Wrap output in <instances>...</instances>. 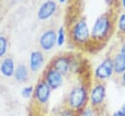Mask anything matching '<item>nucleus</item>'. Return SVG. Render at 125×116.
Returning <instances> with one entry per match:
<instances>
[{"instance_id":"nucleus-1","label":"nucleus","mask_w":125,"mask_h":116,"mask_svg":"<svg viewBox=\"0 0 125 116\" xmlns=\"http://www.w3.org/2000/svg\"><path fill=\"white\" fill-rule=\"evenodd\" d=\"M89 100L88 91L84 86H76L71 89L65 100V107L82 113Z\"/></svg>"},{"instance_id":"nucleus-2","label":"nucleus","mask_w":125,"mask_h":116,"mask_svg":"<svg viewBox=\"0 0 125 116\" xmlns=\"http://www.w3.org/2000/svg\"><path fill=\"white\" fill-rule=\"evenodd\" d=\"M112 21L108 14H104L99 17L93 26L91 36L95 41H103L108 37L111 32Z\"/></svg>"},{"instance_id":"nucleus-3","label":"nucleus","mask_w":125,"mask_h":116,"mask_svg":"<svg viewBox=\"0 0 125 116\" xmlns=\"http://www.w3.org/2000/svg\"><path fill=\"white\" fill-rule=\"evenodd\" d=\"M72 41L78 45H84L89 41L90 32L85 20H79L71 29Z\"/></svg>"},{"instance_id":"nucleus-4","label":"nucleus","mask_w":125,"mask_h":116,"mask_svg":"<svg viewBox=\"0 0 125 116\" xmlns=\"http://www.w3.org/2000/svg\"><path fill=\"white\" fill-rule=\"evenodd\" d=\"M105 87L102 82H98L92 88L91 93L89 95V103L91 107L95 110L101 108L105 99Z\"/></svg>"},{"instance_id":"nucleus-5","label":"nucleus","mask_w":125,"mask_h":116,"mask_svg":"<svg viewBox=\"0 0 125 116\" xmlns=\"http://www.w3.org/2000/svg\"><path fill=\"white\" fill-rule=\"evenodd\" d=\"M113 73V59L111 58H106L97 66L95 70V78L99 81H104L110 78Z\"/></svg>"},{"instance_id":"nucleus-6","label":"nucleus","mask_w":125,"mask_h":116,"mask_svg":"<svg viewBox=\"0 0 125 116\" xmlns=\"http://www.w3.org/2000/svg\"><path fill=\"white\" fill-rule=\"evenodd\" d=\"M51 88L48 86V84L41 79L36 84L34 91H33V98L36 100L37 103L43 105L46 104L49 100L50 95H51Z\"/></svg>"},{"instance_id":"nucleus-7","label":"nucleus","mask_w":125,"mask_h":116,"mask_svg":"<svg viewBox=\"0 0 125 116\" xmlns=\"http://www.w3.org/2000/svg\"><path fill=\"white\" fill-rule=\"evenodd\" d=\"M43 80L48 84V86L51 88V90H56V89L60 88L63 81L62 75L59 71H57L56 69L51 67L50 65L48 66V68L46 69V71L43 75Z\"/></svg>"},{"instance_id":"nucleus-8","label":"nucleus","mask_w":125,"mask_h":116,"mask_svg":"<svg viewBox=\"0 0 125 116\" xmlns=\"http://www.w3.org/2000/svg\"><path fill=\"white\" fill-rule=\"evenodd\" d=\"M51 67L59 71L62 76L66 75L68 71L71 68V61L70 59L65 56H59L56 58L53 59V61L50 64Z\"/></svg>"},{"instance_id":"nucleus-9","label":"nucleus","mask_w":125,"mask_h":116,"mask_svg":"<svg viewBox=\"0 0 125 116\" xmlns=\"http://www.w3.org/2000/svg\"><path fill=\"white\" fill-rule=\"evenodd\" d=\"M56 42H57V33L53 29L46 30L45 32H43V34L39 38L40 46L45 51L52 50L53 47L55 46Z\"/></svg>"},{"instance_id":"nucleus-10","label":"nucleus","mask_w":125,"mask_h":116,"mask_svg":"<svg viewBox=\"0 0 125 116\" xmlns=\"http://www.w3.org/2000/svg\"><path fill=\"white\" fill-rule=\"evenodd\" d=\"M57 10V4L53 0H48L44 2L38 9L37 12V17L39 19H49Z\"/></svg>"},{"instance_id":"nucleus-11","label":"nucleus","mask_w":125,"mask_h":116,"mask_svg":"<svg viewBox=\"0 0 125 116\" xmlns=\"http://www.w3.org/2000/svg\"><path fill=\"white\" fill-rule=\"evenodd\" d=\"M44 63V57L40 51H34L30 54V58H29V67L31 71L36 72L38 71L41 66Z\"/></svg>"},{"instance_id":"nucleus-12","label":"nucleus","mask_w":125,"mask_h":116,"mask_svg":"<svg viewBox=\"0 0 125 116\" xmlns=\"http://www.w3.org/2000/svg\"><path fill=\"white\" fill-rule=\"evenodd\" d=\"M1 73L6 77H11L15 73V63L11 58H6L0 66Z\"/></svg>"},{"instance_id":"nucleus-13","label":"nucleus","mask_w":125,"mask_h":116,"mask_svg":"<svg viewBox=\"0 0 125 116\" xmlns=\"http://www.w3.org/2000/svg\"><path fill=\"white\" fill-rule=\"evenodd\" d=\"M113 68L116 75H121L125 72V57L118 53L113 58Z\"/></svg>"},{"instance_id":"nucleus-14","label":"nucleus","mask_w":125,"mask_h":116,"mask_svg":"<svg viewBox=\"0 0 125 116\" xmlns=\"http://www.w3.org/2000/svg\"><path fill=\"white\" fill-rule=\"evenodd\" d=\"M14 76L18 82H25L28 80V77H29L28 69L24 64H19L15 70Z\"/></svg>"},{"instance_id":"nucleus-15","label":"nucleus","mask_w":125,"mask_h":116,"mask_svg":"<svg viewBox=\"0 0 125 116\" xmlns=\"http://www.w3.org/2000/svg\"><path fill=\"white\" fill-rule=\"evenodd\" d=\"M59 116H81V113L64 106V108L60 112Z\"/></svg>"},{"instance_id":"nucleus-16","label":"nucleus","mask_w":125,"mask_h":116,"mask_svg":"<svg viewBox=\"0 0 125 116\" xmlns=\"http://www.w3.org/2000/svg\"><path fill=\"white\" fill-rule=\"evenodd\" d=\"M117 25H118V31H119V33L125 34V13L122 14L119 17Z\"/></svg>"},{"instance_id":"nucleus-17","label":"nucleus","mask_w":125,"mask_h":116,"mask_svg":"<svg viewBox=\"0 0 125 116\" xmlns=\"http://www.w3.org/2000/svg\"><path fill=\"white\" fill-rule=\"evenodd\" d=\"M7 51V39L4 36H0V57L4 56Z\"/></svg>"},{"instance_id":"nucleus-18","label":"nucleus","mask_w":125,"mask_h":116,"mask_svg":"<svg viewBox=\"0 0 125 116\" xmlns=\"http://www.w3.org/2000/svg\"><path fill=\"white\" fill-rule=\"evenodd\" d=\"M64 42V29L63 27H60L59 32H58V36H57V43L58 45H62Z\"/></svg>"},{"instance_id":"nucleus-19","label":"nucleus","mask_w":125,"mask_h":116,"mask_svg":"<svg viewBox=\"0 0 125 116\" xmlns=\"http://www.w3.org/2000/svg\"><path fill=\"white\" fill-rule=\"evenodd\" d=\"M33 91H34V88L31 87V86H28V87H25V88L22 89L21 95H22L23 97L28 98V97H30V96L33 94Z\"/></svg>"},{"instance_id":"nucleus-20","label":"nucleus","mask_w":125,"mask_h":116,"mask_svg":"<svg viewBox=\"0 0 125 116\" xmlns=\"http://www.w3.org/2000/svg\"><path fill=\"white\" fill-rule=\"evenodd\" d=\"M81 116H95V110L92 107H86L82 111Z\"/></svg>"},{"instance_id":"nucleus-21","label":"nucleus","mask_w":125,"mask_h":116,"mask_svg":"<svg viewBox=\"0 0 125 116\" xmlns=\"http://www.w3.org/2000/svg\"><path fill=\"white\" fill-rule=\"evenodd\" d=\"M112 116H125V114H124L121 110H117V111H115V112L112 114Z\"/></svg>"},{"instance_id":"nucleus-22","label":"nucleus","mask_w":125,"mask_h":116,"mask_svg":"<svg viewBox=\"0 0 125 116\" xmlns=\"http://www.w3.org/2000/svg\"><path fill=\"white\" fill-rule=\"evenodd\" d=\"M122 56H124L125 57V43L122 45V47H121V49H120V52H119Z\"/></svg>"},{"instance_id":"nucleus-23","label":"nucleus","mask_w":125,"mask_h":116,"mask_svg":"<svg viewBox=\"0 0 125 116\" xmlns=\"http://www.w3.org/2000/svg\"><path fill=\"white\" fill-rule=\"evenodd\" d=\"M121 82H122L123 85H125V72H123L121 74Z\"/></svg>"},{"instance_id":"nucleus-24","label":"nucleus","mask_w":125,"mask_h":116,"mask_svg":"<svg viewBox=\"0 0 125 116\" xmlns=\"http://www.w3.org/2000/svg\"><path fill=\"white\" fill-rule=\"evenodd\" d=\"M121 111H122V112L125 114V103L123 104V106H122V108H121Z\"/></svg>"},{"instance_id":"nucleus-25","label":"nucleus","mask_w":125,"mask_h":116,"mask_svg":"<svg viewBox=\"0 0 125 116\" xmlns=\"http://www.w3.org/2000/svg\"><path fill=\"white\" fill-rule=\"evenodd\" d=\"M122 5L123 7H125V0H122Z\"/></svg>"},{"instance_id":"nucleus-26","label":"nucleus","mask_w":125,"mask_h":116,"mask_svg":"<svg viewBox=\"0 0 125 116\" xmlns=\"http://www.w3.org/2000/svg\"><path fill=\"white\" fill-rule=\"evenodd\" d=\"M59 1H60V2H61V3H63V2H64V1H65V0H59Z\"/></svg>"}]
</instances>
